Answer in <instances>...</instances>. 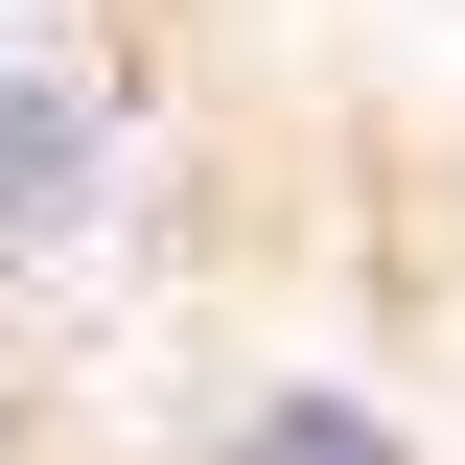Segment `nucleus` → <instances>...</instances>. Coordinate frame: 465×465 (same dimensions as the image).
<instances>
[{
    "instance_id": "f257e3e1",
    "label": "nucleus",
    "mask_w": 465,
    "mask_h": 465,
    "mask_svg": "<svg viewBox=\"0 0 465 465\" xmlns=\"http://www.w3.org/2000/svg\"><path fill=\"white\" fill-rule=\"evenodd\" d=\"M94 163H116V140H94V94H70L47 47H0V256H47V232L94 210Z\"/></svg>"
},
{
    "instance_id": "f03ea898",
    "label": "nucleus",
    "mask_w": 465,
    "mask_h": 465,
    "mask_svg": "<svg viewBox=\"0 0 465 465\" xmlns=\"http://www.w3.org/2000/svg\"><path fill=\"white\" fill-rule=\"evenodd\" d=\"M232 465H419V442H396L372 396H349V372H280V396L232 419Z\"/></svg>"
}]
</instances>
